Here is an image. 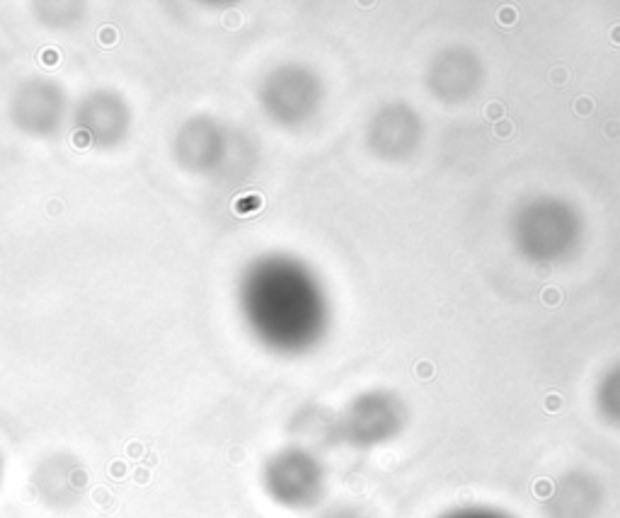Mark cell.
<instances>
[{"label":"cell","mask_w":620,"mask_h":518,"mask_svg":"<svg viewBox=\"0 0 620 518\" xmlns=\"http://www.w3.org/2000/svg\"><path fill=\"white\" fill-rule=\"evenodd\" d=\"M238 300L247 327L269 349L298 351L318 334L322 320L318 291L308 274L288 259L252 261L240 278Z\"/></svg>","instance_id":"obj_1"},{"label":"cell","mask_w":620,"mask_h":518,"mask_svg":"<svg viewBox=\"0 0 620 518\" xmlns=\"http://www.w3.org/2000/svg\"><path fill=\"white\" fill-rule=\"evenodd\" d=\"M71 124L80 143L97 150H114L131 136L133 111L121 92L112 87H94L71 109Z\"/></svg>","instance_id":"obj_2"},{"label":"cell","mask_w":620,"mask_h":518,"mask_svg":"<svg viewBox=\"0 0 620 518\" xmlns=\"http://www.w3.org/2000/svg\"><path fill=\"white\" fill-rule=\"evenodd\" d=\"M12 126L32 138H51L71 119L66 87L49 75H29L10 94Z\"/></svg>","instance_id":"obj_3"},{"label":"cell","mask_w":620,"mask_h":518,"mask_svg":"<svg viewBox=\"0 0 620 518\" xmlns=\"http://www.w3.org/2000/svg\"><path fill=\"white\" fill-rule=\"evenodd\" d=\"M228 131L211 116H191L172 138V158L175 163L191 174H213L226 163L228 155Z\"/></svg>","instance_id":"obj_4"},{"label":"cell","mask_w":620,"mask_h":518,"mask_svg":"<svg viewBox=\"0 0 620 518\" xmlns=\"http://www.w3.org/2000/svg\"><path fill=\"white\" fill-rule=\"evenodd\" d=\"M32 484H34L37 497L44 504L54 509H66L83 497L88 477H85L83 465L73 455L56 453V455L44 458L37 465L32 475Z\"/></svg>","instance_id":"obj_5"},{"label":"cell","mask_w":620,"mask_h":518,"mask_svg":"<svg viewBox=\"0 0 620 518\" xmlns=\"http://www.w3.org/2000/svg\"><path fill=\"white\" fill-rule=\"evenodd\" d=\"M264 111L283 124L298 121L310 111V87L301 68H279L262 85Z\"/></svg>","instance_id":"obj_6"},{"label":"cell","mask_w":620,"mask_h":518,"mask_svg":"<svg viewBox=\"0 0 620 518\" xmlns=\"http://www.w3.org/2000/svg\"><path fill=\"white\" fill-rule=\"evenodd\" d=\"M264 484L269 494H274L279 501H286V504L303 501L310 487V472H308L305 458L301 453L276 455L264 470Z\"/></svg>","instance_id":"obj_7"},{"label":"cell","mask_w":620,"mask_h":518,"mask_svg":"<svg viewBox=\"0 0 620 518\" xmlns=\"http://www.w3.org/2000/svg\"><path fill=\"white\" fill-rule=\"evenodd\" d=\"M603 407L608 414L620 417V375H613V380L608 378L606 388H603V397H601Z\"/></svg>","instance_id":"obj_8"},{"label":"cell","mask_w":620,"mask_h":518,"mask_svg":"<svg viewBox=\"0 0 620 518\" xmlns=\"http://www.w3.org/2000/svg\"><path fill=\"white\" fill-rule=\"evenodd\" d=\"M446 518H507V516L494 514V511H485V509H468V511H458V514H451Z\"/></svg>","instance_id":"obj_9"},{"label":"cell","mask_w":620,"mask_h":518,"mask_svg":"<svg viewBox=\"0 0 620 518\" xmlns=\"http://www.w3.org/2000/svg\"><path fill=\"white\" fill-rule=\"evenodd\" d=\"M2 475H5V460H2V453H0V484H2Z\"/></svg>","instance_id":"obj_10"}]
</instances>
